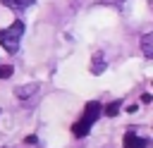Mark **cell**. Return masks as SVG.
<instances>
[{"label": "cell", "mask_w": 153, "mask_h": 148, "mask_svg": "<svg viewBox=\"0 0 153 148\" xmlns=\"http://www.w3.org/2000/svg\"><path fill=\"white\" fill-rule=\"evenodd\" d=\"M100 115H103V105H100L98 100H91V103H86L81 119H79V122H74V127H72V134H74L76 138H84V136L91 131L93 122H96Z\"/></svg>", "instance_id": "cell-1"}, {"label": "cell", "mask_w": 153, "mask_h": 148, "mask_svg": "<svg viewBox=\"0 0 153 148\" xmlns=\"http://www.w3.org/2000/svg\"><path fill=\"white\" fill-rule=\"evenodd\" d=\"M22 33H24V24L17 19L7 29H0V45L7 53H17L19 50V43H22Z\"/></svg>", "instance_id": "cell-2"}, {"label": "cell", "mask_w": 153, "mask_h": 148, "mask_svg": "<svg viewBox=\"0 0 153 148\" xmlns=\"http://www.w3.org/2000/svg\"><path fill=\"white\" fill-rule=\"evenodd\" d=\"M122 146L124 148H146V138L139 136L134 129H127L124 131V138H122Z\"/></svg>", "instance_id": "cell-3"}, {"label": "cell", "mask_w": 153, "mask_h": 148, "mask_svg": "<svg viewBox=\"0 0 153 148\" xmlns=\"http://www.w3.org/2000/svg\"><path fill=\"white\" fill-rule=\"evenodd\" d=\"M33 93H38V84H36V81H31V84H24V86H17V88H14V95H17L19 100H29Z\"/></svg>", "instance_id": "cell-4"}, {"label": "cell", "mask_w": 153, "mask_h": 148, "mask_svg": "<svg viewBox=\"0 0 153 148\" xmlns=\"http://www.w3.org/2000/svg\"><path fill=\"white\" fill-rule=\"evenodd\" d=\"M5 7H10V10H14V12H22V10H26V7H31L33 5V0H0Z\"/></svg>", "instance_id": "cell-5"}, {"label": "cell", "mask_w": 153, "mask_h": 148, "mask_svg": "<svg viewBox=\"0 0 153 148\" xmlns=\"http://www.w3.org/2000/svg\"><path fill=\"white\" fill-rule=\"evenodd\" d=\"M141 50H143L146 57H153V31L141 36Z\"/></svg>", "instance_id": "cell-6"}, {"label": "cell", "mask_w": 153, "mask_h": 148, "mask_svg": "<svg viewBox=\"0 0 153 148\" xmlns=\"http://www.w3.org/2000/svg\"><path fill=\"white\" fill-rule=\"evenodd\" d=\"M103 69H105V57H103V53H96L93 60H91V72L93 74H100Z\"/></svg>", "instance_id": "cell-7"}, {"label": "cell", "mask_w": 153, "mask_h": 148, "mask_svg": "<svg viewBox=\"0 0 153 148\" xmlns=\"http://www.w3.org/2000/svg\"><path fill=\"white\" fill-rule=\"evenodd\" d=\"M120 107H122V103H120V100H115V103H110L108 107H103V115L115 117V115H120Z\"/></svg>", "instance_id": "cell-8"}, {"label": "cell", "mask_w": 153, "mask_h": 148, "mask_svg": "<svg viewBox=\"0 0 153 148\" xmlns=\"http://www.w3.org/2000/svg\"><path fill=\"white\" fill-rule=\"evenodd\" d=\"M12 72H14V69H12L10 64H0V79H10Z\"/></svg>", "instance_id": "cell-9"}, {"label": "cell", "mask_w": 153, "mask_h": 148, "mask_svg": "<svg viewBox=\"0 0 153 148\" xmlns=\"http://www.w3.org/2000/svg\"><path fill=\"white\" fill-rule=\"evenodd\" d=\"M100 5H115V7H122V2L124 0H98Z\"/></svg>", "instance_id": "cell-10"}]
</instances>
